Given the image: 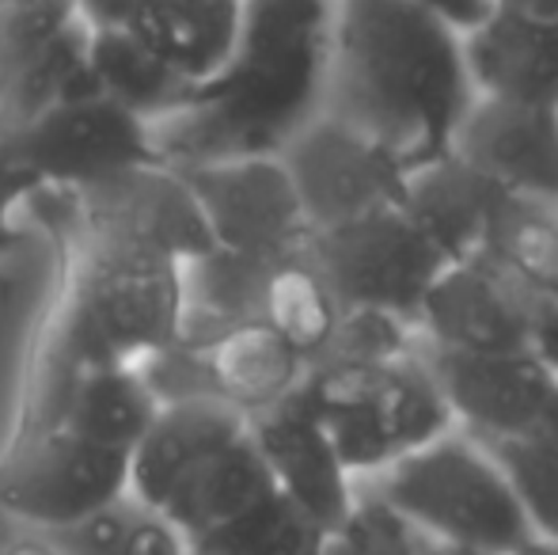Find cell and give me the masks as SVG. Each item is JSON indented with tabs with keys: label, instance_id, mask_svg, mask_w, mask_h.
I'll list each match as a JSON object with an SVG mask.
<instances>
[{
	"label": "cell",
	"instance_id": "obj_1",
	"mask_svg": "<svg viewBox=\"0 0 558 555\" xmlns=\"http://www.w3.org/2000/svg\"><path fill=\"white\" fill-rule=\"evenodd\" d=\"M27 202L53 240V289L31 335L4 442L58 430L88 370L145 362L175 347L186 316V267L214 248L198 198L168 164L76 191L38 186Z\"/></svg>",
	"mask_w": 558,
	"mask_h": 555
},
{
	"label": "cell",
	"instance_id": "obj_2",
	"mask_svg": "<svg viewBox=\"0 0 558 555\" xmlns=\"http://www.w3.org/2000/svg\"><path fill=\"white\" fill-rule=\"evenodd\" d=\"M338 0H247L240 43L153 126L168 168L281 156L327 111Z\"/></svg>",
	"mask_w": 558,
	"mask_h": 555
},
{
	"label": "cell",
	"instance_id": "obj_3",
	"mask_svg": "<svg viewBox=\"0 0 558 555\" xmlns=\"http://www.w3.org/2000/svg\"><path fill=\"white\" fill-rule=\"evenodd\" d=\"M471 104L475 84L456 31L411 0H338L327 114L418 171L452 153Z\"/></svg>",
	"mask_w": 558,
	"mask_h": 555
},
{
	"label": "cell",
	"instance_id": "obj_4",
	"mask_svg": "<svg viewBox=\"0 0 558 555\" xmlns=\"http://www.w3.org/2000/svg\"><path fill=\"white\" fill-rule=\"evenodd\" d=\"M338 457L361 483L456 430L422 347L384 358H324L304 377Z\"/></svg>",
	"mask_w": 558,
	"mask_h": 555
},
{
	"label": "cell",
	"instance_id": "obj_5",
	"mask_svg": "<svg viewBox=\"0 0 558 555\" xmlns=\"http://www.w3.org/2000/svg\"><path fill=\"white\" fill-rule=\"evenodd\" d=\"M365 487H373L422 541L501 555H544V541L517 503L494 453L463 430H448Z\"/></svg>",
	"mask_w": 558,
	"mask_h": 555
},
{
	"label": "cell",
	"instance_id": "obj_6",
	"mask_svg": "<svg viewBox=\"0 0 558 555\" xmlns=\"http://www.w3.org/2000/svg\"><path fill=\"white\" fill-rule=\"evenodd\" d=\"M312 263L345 312H376L418 335V312L448 267L429 237L407 217L403 202L312 232Z\"/></svg>",
	"mask_w": 558,
	"mask_h": 555
},
{
	"label": "cell",
	"instance_id": "obj_7",
	"mask_svg": "<svg viewBox=\"0 0 558 555\" xmlns=\"http://www.w3.org/2000/svg\"><path fill=\"white\" fill-rule=\"evenodd\" d=\"M0 156L38 186H92L133 168L163 164L153 126L104 92L46 107L43 114L0 130Z\"/></svg>",
	"mask_w": 558,
	"mask_h": 555
},
{
	"label": "cell",
	"instance_id": "obj_8",
	"mask_svg": "<svg viewBox=\"0 0 558 555\" xmlns=\"http://www.w3.org/2000/svg\"><path fill=\"white\" fill-rule=\"evenodd\" d=\"M418 347L441 385L456 430L475 442H509L558 426V370L536 347L486 354Z\"/></svg>",
	"mask_w": 558,
	"mask_h": 555
},
{
	"label": "cell",
	"instance_id": "obj_9",
	"mask_svg": "<svg viewBox=\"0 0 558 555\" xmlns=\"http://www.w3.org/2000/svg\"><path fill=\"white\" fill-rule=\"evenodd\" d=\"M198 198L214 248L255 260H293L312 248V225L281 156L175 168Z\"/></svg>",
	"mask_w": 558,
	"mask_h": 555
},
{
	"label": "cell",
	"instance_id": "obj_10",
	"mask_svg": "<svg viewBox=\"0 0 558 555\" xmlns=\"http://www.w3.org/2000/svg\"><path fill=\"white\" fill-rule=\"evenodd\" d=\"M130 491V453L99 449L65 430L0 445V518L50 529Z\"/></svg>",
	"mask_w": 558,
	"mask_h": 555
},
{
	"label": "cell",
	"instance_id": "obj_11",
	"mask_svg": "<svg viewBox=\"0 0 558 555\" xmlns=\"http://www.w3.org/2000/svg\"><path fill=\"white\" fill-rule=\"evenodd\" d=\"M281 164L289 168L312 232L399 206L411 179V171L380 141L365 137L327 111L289 141Z\"/></svg>",
	"mask_w": 558,
	"mask_h": 555
},
{
	"label": "cell",
	"instance_id": "obj_12",
	"mask_svg": "<svg viewBox=\"0 0 558 555\" xmlns=\"http://www.w3.org/2000/svg\"><path fill=\"white\" fill-rule=\"evenodd\" d=\"M247 426L266 468H270L274 487L293 498L296 506H304L327 533H335L357 503L361 480L338 457L324 419L316 415L308 393H304V381L286 400L255 411Z\"/></svg>",
	"mask_w": 558,
	"mask_h": 555
},
{
	"label": "cell",
	"instance_id": "obj_13",
	"mask_svg": "<svg viewBox=\"0 0 558 555\" xmlns=\"http://www.w3.org/2000/svg\"><path fill=\"white\" fill-rule=\"evenodd\" d=\"M539 309L486 260L448 263L418 312V342L456 354L536 347Z\"/></svg>",
	"mask_w": 558,
	"mask_h": 555
},
{
	"label": "cell",
	"instance_id": "obj_14",
	"mask_svg": "<svg viewBox=\"0 0 558 555\" xmlns=\"http://www.w3.org/2000/svg\"><path fill=\"white\" fill-rule=\"evenodd\" d=\"M452 153L517 198L558 209V107L475 96Z\"/></svg>",
	"mask_w": 558,
	"mask_h": 555
},
{
	"label": "cell",
	"instance_id": "obj_15",
	"mask_svg": "<svg viewBox=\"0 0 558 555\" xmlns=\"http://www.w3.org/2000/svg\"><path fill=\"white\" fill-rule=\"evenodd\" d=\"M463 58L475 96L558 107V20L498 4L463 35Z\"/></svg>",
	"mask_w": 558,
	"mask_h": 555
},
{
	"label": "cell",
	"instance_id": "obj_16",
	"mask_svg": "<svg viewBox=\"0 0 558 555\" xmlns=\"http://www.w3.org/2000/svg\"><path fill=\"white\" fill-rule=\"evenodd\" d=\"M509 198L517 194L471 168L463 156L448 153L441 160L411 171L403 209L426 232L429 244L445 255V263H468L486 252V240H490Z\"/></svg>",
	"mask_w": 558,
	"mask_h": 555
},
{
	"label": "cell",
	"instance_id": "obj_17",
	"mask_svg": "<svg viewBox=\"0 0 558 555\" xmlns=\"http://www.w3.org/2000/svg\"><path fill=\"white\" fill-rule=\"evenodd\" d=\"M243 430H247V415L228 408L225 400H214V396L163 403L145 437L130 449V491L141 503L160 510L171 487L206 453H214L217 445H225L228 437L243 434Z\"/></svg>",
	"mask_w": 558,
	"mask_h": 555
},
{
	"label": "cell",
	"instance_id": "obj_18",
	"mask_svg": "<svg viewBox=\"0 0 558 555\" xmlns=\"http://www.w3.org/2000/svg\"><path fill=\"white\" fill-rule=\"evenodd\" d=\"M274 491L270 468L258 453L251 426L243 434L228 437L214 453L198 460L183 480L171 487L168 503L160 506L179 533L194 544L214 541L221 529L251 510L263 495Z\"/></svg>",
	"mask_w": 558,
	"mask_h": 555
},
{
	"label": "cell",
	"instance_id": "obj_19",
	"mask_svg": "<svg viewBox=\"0 0 558 555\" xmlns=\"http://www.w3.org/2000/svg\"><path fill=\"white\" fill-rule=\"evenodd\" d=\"M247 0H145L130 31L186 84H206L240 43Z\"/></svg>",
	"mask_w": 558,
	"mask_h": 555
},
{
	"label": "cell",
	"instance_id": "obj_20",
	"mask_svg": "<svg viewBox=\"0 0 558 555\" xmlns=\"http://www.w3.org/2000/svg\"><path fill=\"white\" fill-rule=\"evenodd\" d=\"M160 396L148 385L141 362H118L88 370L76 381L58 430L99 449L130 453L160 415Z\"/></svg>",
	"mask_w": 558,
	"mask_h": 555
},
{
	"label": "cell",
	"instance_id": "obj_21",
	"mask_svg": "<svg viewBox=\"0 0 558 555\" xmlns=\"http://www.w3.org/2000/svg\"><path fill=\"white\" fill-rule=\"evenodd\" d=\"M53 555H186L191 541L156 506L133 491L107 498L104 506L50 529H27Z\"/></svg>",
	"mask_w": 558,
	"mask_h": 555
},
{
	"label": "cell",
	"instance_id": "obj_22",
	"mask_svg": "<svg viewBox=\"0 0 558 555\" xmlns=\"http://www.w3.org/2000/svg\"><path fill=\"white\" fill-rule=\"evenodd\" d=\"M88 61L96 88L145 122L168 119L191 92V84L163 65L130 27H88Z\"/></svg>",
	"mask_w": 558,
	"mask_h": 555
},
{
	"label": "cell",
	"instance_id": "obj_23",
	"mask_svg": "<svg viewBox=\"0 0 558 555\" xmlns=\"http://www.w3.org/2000/svg\"><path fill=\"white\" fill-rule=\"evenodd\" d=\"M478 260L498 267L536 309H558V209L509 198Z\"/></svg>",
	"mask_w": 558,
	"mask_h": 555
},
{
	"label": "cell",
	"instance_id": "obj_24",
	"mask_svg": "<svg viewBox=\"0 0 558 555\" xmlns=\"http://www.w3.org/2000/svg\"><path fill=\"white\" fill-rule=\"evenodd\" d=\"M263 319L281 339L293 342L308 358V365L319 362L324 350L331 347L338 319H342V304L335 301L331 286L316 270L308 252L274 270L263 297Z\"/></svg>",
	"mask_w": 558,
	"mask_h": 555
},
{
	"label": "cell",
	"instance_id": "obj_25",
	"mask_svg": "<svg viewBox=\"0 0 558 555\" xmlns=\"http://www.w3.org/2000/svg\"><path fill=\"white\" fill-rule=\"evenodd\" d=\"M327 536L331 533L304 506H296L274 487L214 541L194 544V548H217L228 555H324Z\"/></svg>",
	"mask_w": 558,
	"mask_h": 555
},
{
	"label": "cell",
	"instance_id": "obj_26",
	"mask_svg": "<svg viewBox=\"0 0 558 555\" xmlns=\"http://www.w3.org/2000/svg\"><path fill=\"white\" fill-rule=\"evenodd\" d=\"M486 449L501 464L517 503L529 514L547 552V544L558 541V426L509 437V442H490Z\"/></svg>",
	"mask_w": 558,
	"mask_h": 555
},
{
	"label": "cell",
	"instance_id": "obj_27",
	"mask_svg": "<svg viewBox=\"0 0 558 555\" xmlns=\"http://www.w3.org/2000/svg\"><path fill=\"white\" fill-rule=\"evenodd\" d=\"M418 541L422 536L373 487L361 483L350 518L327 536L324 555H418Z\"/></svg>",
	"mask_w": 558,
	"mask_h": 555
},
{
	"label": "cell",
	"instance_id": "obj_28",
	"mask_svg": "<svg viewBox=\"0 0 558 555\" xmlns=\"http://www.w3.org/2000/svg\"><path fill=\"white\" fill-rule=\"evenodd\" d=\"M38 191V183L23 168H15L8 156H0V301H8L12 293V275H8V260L20 248V229H15V206L31 198Z\"/></svg>",
	"mask_w": 558,
	"mask_h": 555
},
{
	"label": "cell",
	"instance_id": "obj_29",
	"mask_svg": "<svg viewBox=\"0 0 558 555\" xmlns=\"http://www.w3.org/2000/svg\"><path fill=\"white\" fill-rule=\"evenodd\" d=\"M418 12H426L429 20L445 23L456 35H471L475 27H483L494 12H498L501 0H411Z\"/></svg>",
	"mask_w": 558,
	"mask_h": 555
},
{
	"label": "cell",
	"instance_id": "obj_30",
	"mask_svg": "<svg viewBox=\"0 0 558 555\" xmlns=\"http://www.w3.org/2000/svg\"><path fill=\"white\" fill-rule=\"evenodd\" d=\"M73 4L76 15L96 31V27H130L145 0H73Z\"/></svg>",
	"mask_w": 558,
	"mask_h": 555
},
{
	"label": "cell",
	"instance_id": "obj_31",
	"mask_svg": "<svg viewBox=\"0 0 558 555\" xmlns=\"http://www.w3.org/2000/svg\"><path fill=\"white\" fill-rule=\"evenodd\" d=\"M536 350L558 370V309H539V319H536Z\"/></svg>",
	"mask_w": 558,
	"mask_h": 555
},
{
	"label": "cell",
	"instance_id": "obj_32",
	"mask_svg": "<svg viewBox=\"0 0 558 555\" xmlns=\"http://www.w3.org/2000/svg\"><path fill=\"white\" fill-rule=\"evenodd\" d=\"M0 555H53V552L46 548L35 533H27V529H23L20 536H12V541L4 544V552H0Z\"/></svg>",
	"mask_w": 558,
	"mask_h": 555
},
{
	"label": "cell",
	"instance_id": "obj_33",
	"mask_svg": "<svg viewBox=\"0 0 558 555\" xmlns=\"http://www.w3.org/2000/svg\"><path fill=\"white\" fill-rule=\"evenodd\" d=\"M418 555H501V552L460 548V544H437V541H418Z\"/></svg>",
	"mask_w": 558,
	"mask_h": 555
},
{
	"label": "cell",
	"instance_id": "obj_34",
	"mask_svg": "<svg viewBox=\"0 0 558 555\" xmlns=\"http://www.w3.org/2000/svg\"><path fill=\"white\" fill-rule=\"evenodd\" d=\"M509 8H521V12L532 15H547V20H558V0H501Z\"/></svg>",
	"mask_w": 558,
	"mask_h": 555
},
{
	"label": "cell",
	"instance_id": "obj_35",
	"mask_svg": "<svg viewBox=\"0 0 558 555\" xmlns=\"http://www.w3.org/2000/svg\"><path fill=\"white\" fill-rule=\"evenodd\" d=\"M186 555H228V552H217V548H191Z\"/></svg>",
	"mask_w": 558,
	"mask_h": 555
},
{
	"label": "cell",
	"instance_id": "obj_36",
	"mask_svg": "<svg viewBox=\"0 0 558 555\" xmlns=\"http://www.w3.org/2000/svg\"><path fill=\"white\" fill-rule=\"evenodd\" d=\"M544 555H558V541H555V544H547V552H544Z\"/></svg>",
	"mask_w": 558,
	"mask_h": 555
},
{
	"label": "cell",
	"instance_id": "obj_37",
	"mask_svg": "<svg viewBox=\"0 0 558 555\" xmlns=\"http://www.w3.org/2000/svg\"><path fill=\"white\" fill-rule=\"evenodd\" d=\"M0 4H12V0H0Z\"/></svg>",
	"mask_w": 558,
	"mask_h": 555
}]
</instances>
